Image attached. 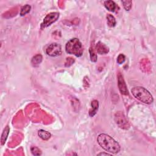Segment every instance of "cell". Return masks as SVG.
Masks as SVG:
<instances>
[{
	"label": "cell",
	"mask_w": 156,
	"mask_h": 156,
	"mask_svg": "<svg viewBox=\"0 0 156 156\" xmlns=\"http://www.w3.org/2000/svg\"><path fill=\"white\" fill-rule=\"evenodd\" d=\"M97 142L102 149L112 154H118L121 150L120 144L110 135L101 134L98 136Z\"/></svg>",
	"instance_id": "6da1fadb"
},
{
	"label": "cell",
	"mask_w": 156,
	"mask_h": 156,
	"mask_svg": "<svg viewBox=\"0 0 156 156\" xmlns=\"http://www.w3.org/2000/svg\"><path fill=\"white\" fill-rule=\"evenodd\" d=\"M131 93L136 99L146 104H150L154 101L151 93L143 87H135L132 89Z\"/></svg>",
	"instance_id": "7a4b0ae2"
},
{
	"label": "cell",
	"mask_w": 156,
	"mask_h": 156,
	"mask_svg": "<svg viewBox=\"0 0 156 156\" xmlns=\"http://www.w3.org/2000/svg\"><path fill=\"white\" fill-rule=\"evenodd\" d=\"M65 51L68 54H73L76 57H81L83 54L84 49L81 41L77 38H73L66 43Z\"/></svg>",
	"instance_id": "3957f363"
},
{
	"label": "cell",
	"mask_w": 156,
	"mask_h": 156,
	"mask_svg": "<svg viewBox=\"0 0 156 156\" xmlns=\"http://www.w3.org/2000/svg\"><path fill=\"white\" fill-rule=\"evenodd\" d=\"M115 121L117 126L121 129L127 130L130 127L127 119L122 112H117L115 115Z\"/></svg>",
	"instance_id": "277c9868"
},
{
	"label": "cell",
	"mask_w": 156,
	"mask_h": 156,
	"mask_svg": "<svg viewBox=\"0 0 156 156\" xmlns=\"http://www.w3.org/2000/svg\"><path fill=\"white\" fill-rule=\"evenodd\" d=\"M59 13L57 12H51L48 14L43 19V23L41 24V29L46 28L52 24L55 23L59 18Z\"/></svg>",
	"instance_id": "5b68a950"
},
{
	"label": "cell",
	"mask_w": 156,
	"mask_h": 156,
	"mask_svg": "<svg viewBox=\"0 0 156 156\" xmlns=\"http://www.w3.org/2000/svg\"><path fill=\"white\" fill-rule=\"evenodd\" d=\"M46 53L51 57H57L62 54L61 45L57 43L50 44L46 49Z\"/></svg>",
	"instance_id": "8992f818"
},
{
	"label": "cell",
	"mask_w": 156,
	"mask_h": 156,
	"mask_svg": "<svg viewBox=\"0 0 156 156\" xmlns=\"http://www.w3.org/2000/svg\"><path fill=\"white\" fill-rule=\"evenodd\" d=\"M118 85L121 93L124 95H128L129 92L127 89V85L125 81L124 77L122 74L119 73L118 75Z\"/></svg>",
	"instance_id": "52a82bcc"
},
{
	"label": "cell",
	"mask_w": 156,
	"mask_h": 156,
	"mask_svg": "<svg viewBox=\"0 0 156 156\" xmlns=\"http://www.w3.org/2000/svg\"><path fill=\"white\" fill-rule=\"evenodd\" d=\"M95 49H96L97 53L101 55L106 54L109 52V47L101 42H98L97 43L96 47H95Z\"/></svg>",
	"instance_id": "ba28073f"
},
{
	"label": "cell",
	"mask_w": 156,
	"mask_h": 156,
	"mask_svg": "<svg viewBox=\"0 0 156 156\" xmlns=\"http://www.w3.org/2000/svg\"><path fill=\"white\" fill-rule=\"evenodd\" d=\"M104 6L108 11L112 12H115L117 10V9H118V6L116 3L111 0L104 1Z\"/></svg>",
	"instance_id": "9c48e42d"
},
{
	"label": "cell",
	"mask_w": 156,
	"mask_h": 156,
	"mask_svg": "<svg viewBox=\"0 0 156 156\" xmlns=\"http://www.w3.org/2000/svg\"><path fill=\"white\" fill-rule=\"evenodd\" d=\"M92 108L89 110V115L90 117H93L97 114V112L98 110L99 107V102L97 100L94 99L91 102Z\"/></svg>",
	"instance_id": "30bf717a"
},
{
	"label": "cell",
	"mask_w": 156,
	"mask_h": 156,
	"mask_svg": "<svg viewBox=\"0 0 156 156\" xmlns=\"http://www.w3.org/2000/svg\"><path fill=\"white\" fill-rule=\"evenodd\" d=\"M9 131H10L9 126H7L6 127H5V128L4 129L3 131V133L1 134V145H4L5 144L7 138V137L9 135Z\"/></svg>",
	"instance_id": "8fae6325"
},
{
	"label": "cell",
	"mask_w": 156,
	"mask_h": 156,
	"mask_svg": "<svg viewBox=\"0 0 156 156\" xmlns=\"http://www.w3.org/2000/svg\"><path fill=\"white\" fill-rule=\"evenodd\" d=\"M38 135L42 140H45V141L48 140L51 137V134L49 132L45 131V130H43V129L39 130L38 132Z\"/></svg>",
	"instance_id": "7c38bea8"
},
{
	"label": "cell",
	"mask_w": 156,
	"mask_h": 156,
	"mask_svg": "<svg viewBox=\"0 0 156 156\" xmlns=\"http://www.w3.org/2000/svg\"><path fill=\"white\" fill-rule=\"evenodd\" d=\"M42 59H43V57L41 54H39L36 56H34L31 60V64L32 66L37 67L39 65H40L41 62H42Z\"/></svg>",
	"instance_id": "4fadbf2b"
},
{
	"label": "cell",
	"mask_w": 156,
	"mask_h": 156,
	"mask_svg": "<svg viewBox=\"0 0 156 156\" xmlns=\"http://www.w3.org/2000/svg\"><path fill=\"white\" fill-rule=\"evenodd\" d=\"M106 19H107V24L110 27L115 26L117 22H116L115 18L113 15L111 14H107Z\"/></svg>",
	"instance_id": "5bb4252c"
},
{
	"label": "cell",
	"mask_w": 156,
	"mask_h": 156,
	"mask_svg": "<svg viewBox=\"0 0 156 156\" xmlns=\"http://www.w3.org/2000/svg\"><path fill=\"white\" fill-rule=\"evenodd\" d=\"M31 9V6L29 4H26L21 9L20 11V15L21 16H24L25 15H26L27 14H28Z\"/></svg>",
	"instance_id": "9a60e30c"
},
{
	"label": "cell",
	"mask_w": 156,
	"mask_h": 156,
	"mask_svg": "<svg viewBox=\"0 0 156 156\" xmlns=\"http://www.w3.org/2000/svg\"><path fill=\"white\" fill-rule=\"evenodd\" d=\"M89 53L90 56V60L93 62H95L97 61V55L95 53V52L92 47H90L89 49Z\"/></svg>",
	"instance_id": "2e32d148"
},
{
	"label": "cell",
	"mask_w": 156,
	"mask_h": 156,
	"mask_svg": "<svg viewBox=\"0 0 156 156\" xmlns=\"http://www.w3.org/2000/svg\"><path fill=\"white\" fill-rule=\"evenodd\" d=\"M121 3H122L126 11H129L131 9L132 4V1H121Z\"/></svg>",
	"instance_id": "e0dca14e"
},
{
	"label": "cell",
	"mask_w": 156,
	"mask_h": 156,
	"mask_svg": "<svg viewBox=\"0 0 156 156\" xmlns=\"http://www.w3.org/2000/svg\"><path fill=\"white\" fill-rule=\"evenodd\" d=\"M31 152L34 155H40L42 154V151L36 146H32L31 148Z\"/></svg>",
	"instance_id": "ac0fdd59"
},
{
	"label": "cell",
	"mask_w": 156,
	"mask_h": 156,
	"mask_svg": "<svg viewBox=\"0 0 156 156\" xmlns=\"http://www.w3.org/2000/svg\"><path fill=\"white\" fill-rule=\"evenodd\" d=\"M125 60H126V57L124 54H120L118 55V56L117 57V63L118 64H120V65L123 64L125 62Z\"/></svg>",
	"instance_id": "d6986e66"
},
{
	"label": "cell",
	"mask_w": 156,
	"mask_h": 156,
	"mask_svg": "<svg viewBox=\"0 0 156 156\" xmlns=\"http://www.w3.org/2000/svg\"><path fill=\"white\" fill-rule=\"evenodd\" d=\"M74 62V59L72 57H67L65 62V67H70L73 65Z\"/></svg>",
	"instance_id": "ffe728a7"
},
{
	"label": "cell",
	"mask_w": 156,
	"mask_h": 156,
	"mask_svg": "<svg viewBox=\"0 0 156 156\" xmlns=\"http://www.w3.org/2000/svg\"><path fill=\"white\" fill-rule=\"evenodd\" d=\"M98 155H110L111 154H109L108 152H101V153H99L97 154Z\"/></svg>",
	"instance_id": "44dd1931"
}]
</instances>
